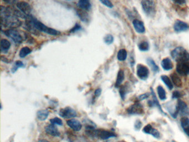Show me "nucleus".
Returning <instances> with one entry per match:
<instances>
[{"instance_id":"obj_1","label":"nucleus","mask_w":189,"mask_h":142,"mask_svg":"<svg viewBox=\"0 0 189 142\" xmlns=\"http://www.w3.org/2000/svg\"><path fill=\"white\" fill-rule=\"evenodd\" d=\"M1 26L5 28H10L11 29L20 26L22 22L15 15L14 9L11 7H6L1 6Z\"/></svg>"},{"instance_id":"obj_2","label":"nucleus","mask_w":189,"mask_h":142,"mask_svg":"<svg viewBox=\"0 0 189 142\" xmlns=\"http://www.w3.org/2000/svg\"><path fill=\"white\" fill-rule=\"evenodd\" d=\"M29 18L32 22V25H33V26L35 27V28L37 30L46 33L51 35L56 36L61 33L60 32H59V31L46 26L42 22H40L36 18L32 17L31 15L30 16Z\"/></svg>"},{"instance_id":"obj_3","label":"nucleus","mask_w":189,"mask_h":142,"mask_svg":"<svg viewBox=\"0 0 189 142\" xmlns=\"http://www.w3.org/2000/svg\"><path fill=\"white\" fill-rule=\"evenodd\" d=\"M174 60L177 62H188L189 60V53L184 48L178 47L174 49L171 53Z\"/></svg>"},{"instance_id":"obj_4","label":"nucleus","mask_w":189,"mask_h":142,"mask_svg":"<svg viewBox=\"0 0 189 142\" xmlns=\"http://www.w3.org/2000/svg\"><path fill=\"white\" fill-rule=\"evenodd\" d=\"M141 6L145 14L149 17H153L155 12V4L153 1L144 0L141 1Z\"/></svg>"},{"instance_id":"obj_5","label":"nucleus","mask_w":189,"mask_h":142,"mask_svg":"<svg viewBox=\"0 0 189 142\" xmlns=\"http://www.w3.org/2000/svg\"><path fill=\"white\" fill-rule=\"evenodd\" d=\"M189 113V109L185 102L179 100L175 108V111L172 113V116L174 118H176L177 115L180 114L181 115H188Z\"/></svg>"},{"instance_id":"obj_6","label":"nucleus","mask_w":189,"mask_h":142,"mask_svg":"<svg viewBox=\"0 0 189 142\" xmlns=\"http://www.w3.org/2000/svg\"><path fill=\"white\" fill-rule=\"evenodd\" d=\"M4 35L13 41L15 43L20 44L22 42V36L18 31L14 29H9L4 32Z\"/></svg>"},{"instance_id":"obj_7","label":"nucleus","mask_w":189,"mask_h":142,"mask_svg":"<svg viewBox=\"0 0 189 142\" xmlns=\"http://www.w3.org/2000/svg\"><path fill=\"white\" fill-rule=\"evenodd\" d=\"M59 114L63 118L68 119L76 117L77 115V113L74 109L70 106H66L60 110Z\"/></svg>"},{"instance_id":"obj_8","label":"nucleus","mask_w":189,"mask_h":142,"mask_svg":"<svg viewBox=\"0 0 189 142\" xmlns=\"http://www.w3.org/2000/svg\"><path fill=\"white\" fill-rule=\"evenodd\" d=\"M176 71L182 76L189 75V62H178L176 66Z\"/></svg>"},{"instance_id":"obj_9","label":"nucleus","mask_w":189,"mask_h":142,"mask_svg":"<svg viewBox=\"0 0 189 142\" xmlns=\"http://www.w3.org/2000/svg\"><path fill=\"white\" fill-rule=\"evenodd\" d=\"M127 113L129 114L140 115L144 113V109L140 103H135L127 109Z\"/></svg>"},{"instance_id":"obj_10","label":"nucleus","mask_w":189,"mask_h":142,"mask_svg":"<svg viewBox=\"0 0 189 142\" xmlns=\"http://www.w3.org/2000/svg\"><path fill=\"white\" fill-rule=\"evenodd\" d=\"M16 6L19 11L25 14L27 16H30L32 8L30 4L25 1H18L16 4Z\"/></svg>"},{"instance_id":"obj_11","label":"nucleus","mask_w":189,"mask_h":142,"mask_svg":"<svg viewBox=\"0 0 189 142\" xmlns=\"http://www.w3.org/2000/svg\"><path fill=\"white\" fill-rule=\"evenodd\" d=\"M137 75L139 77V78H140L141 80H146L149 76V70L146 67L139 64L137 66Z\"/></svg>"},{"instance_id":"obj_12","label":"nucleus","mask_w":189,"mask_h":142,"mask_svg":"<svg viewBox=\"0 0 189 142\" xmlns=\"http://www.w3.org/2000/svg\"><path fill=\"white\" fill-rule=\"evenodd\" d=\"M189 27V25L186 23L180 20H177L174 25V29L177 32L186 31Z\"/></svg>"},{"instance_id":"obj_13","label":"nucleus","mask_w":189,"mask_h":142,"mask_svg":"<svg viewBox=\"0 0 189 142\" xmlns=\"http://www.w3.org/2000/svg\"><path fill=\"white\" fill-rule=\"evenodd\" d=\"M143 132L146 134H149L156 138L160 137V133L158 130L152 127L150 124H148L143 129Z\"/></svg>"},{"instance_id":"obj_14","label":"nucleus","mask_w":189,"mask_h":142,"mask_svg":"<svg viewBox=\"0 0 189 142\" xmlns=\"http://www.w3.org/2000/svg\"><path fill=\"white\" fill-rule=\"evenodd\" d=\"M67 124L70 127V128L72 129L75 131H79L82 129V125L81 123L78 120H67Z\"/></svg>"},{"instance_id":"obj_15","label":"nucleus","mask_w":189,"mask_h":142,"mask_svg":"<svg viewBox=\"0 0 189 142\" xmlns=\"http://www.w3.org/2000/svg\"><path fill=\"white\" fill-rule=\"evenodd\" d=\"M46 132L53 137H59L60 133L57 127L53 124L48 125L45 128Z\"/></svg>"},{"instance_id":"obj_16","label":"nucleus","mask_w":189,"mask_h":142,"mask_svg":"<svg viewBox=\"0 0 189 142\" xmlns=\"http://www.w3.org/2000/svg\"><path fill=\"white\" fill-rule=\"evenodd\" d=\"M133 24L135 31L139 33H143L145 32V28L143 22L139 20L135 19L133 21Z\"/></svg>"},{"instance_id":"obj_17","label":"nucleus","mask_w":189,"mask_h":142,"mask_svg":"<svg viewBox=\"0 0 189 142\" xmlns=\"http://www.w3.org/2000/svg\"><path fill=\"white\" fill-rule=\"evenodd\" d=\"M78 6L85 11H89L92 7L91 4L88 0H80L78 2Z\"/></svg>"},{"instance_id":"obj_18","label":"nucleus","mask_w":189,"mask_h":142,"mask_svg":"<svg viewBox=\"0 0 189 142\" xmlns=\"http://www.w3.org/2000/svg\"><path fill=\"white\" fill-rule=\"evenodd\" d=\"M161 65L163 67V69L165 71L171 70L173 68V64L172 63L171 59L169 58H165L163 59V61L161 63Z\"/></svg>"},{"instance_id":"obj_19","label":"nucleus","mask_w":189,"mask_h":142,"mask_svg":"<svg viewBox=\"0 0 189 142\" xmlns=\"http://www.w3.org/2000/svg\"><path fill=\"white\" fill-rule=\"evenodd\" d=\"M151 94L153 96V101H150L148 102V104L150 106H156L159 108V109L160 110L161 112H162L163 114H166L164 112H163V109H161V107L160 106L159 103L158 101L156 98V96L155 95V94L154 93V91L153 90V89L151 88Z\"/></svg>"},{"instance_id":"obj_20","label":"nucleus","mask_w":189,"mask_h":142,"mask_svg":"<svg viewBox=\"0 0 189 142\" xmlns=\"http://www.w3.org/2000/svg\"><path fill=\"white\" fill-rule=\"evenodd\" d=\"M181 125L185 133L189 137V119L187 117H182L181 119Z\"/></svg>"},{"instance_id":"obj_21","label":"nucleus","mask_w":189,"mask_h":142,"mask_svg":"<svg viewBox=\"0 0 189 142\" xmlns=\"http://www.w3.org/2000/svg\"><path fill=\"white\" fill-rule=\"evenodd\" d=\"M49 115V112L47 109H42L38 111L37 113V118L41 121H44L46 120Z\"/></svg>"},{"instance_id":"obj_22","label":"nucleus","mask_w":189,"mask_h":142,"mask_svg":"<svg viewBox=\"0 0 189 142\" xmlns=\"http://www.w3.org/2000/svg\"><path fill=\"white\" fill-rule=\"evenodd\" d=\"M11 47V43L8 40L2 39L1 41V51L2 52L6 53Z\"/></svg>"},{"instance_id":"obj_23","label":"nucleus","mask_w":189,"mask_h":142,"mask_svg":"<svg viewBox=\"0 0 189 142\" xmlns=\"http://www.w3.org/2000/svg\"><path fill=\"white\" fill-rule=\"evenodd\" d=\"M77 14L79 16V18L83 22H87L89 20V15L85 11L82 9H79L77 11Z\"/></svg>"},{"instance_id":"obj_24","label":"nucleus","mask_w":189,"mask_h":142,"mask_svg":"<svg viewBox=\"0 0 189 142\" xmlns=\"http://www.w3.org/2000/svg\"><path fill=\"white\" fill-rule=\"evenodd\" d=\"M171 79L173 82V83L176 85L177 87H181L182 86V81L181 80L179 76L177 75L175 73H173L170 75Z\"/></svg>"},{"instance_id":"obj_25","label":"nucleus","mask_w":189,"mask_h":142,"mask_svg":"<svg viewBox=\"0 0 189 142\" xmlns=\"http://www.w3.org/2000/svg\"><path fill=\"white\" fill-rule=\"evenodd\" d=\"M124 72L123 70H120L118 73L117 78L115 83V87H119V86L122 83L124 80Z\"/></svg>"},{"instance_id":"obj_26","label":"nucleus","mask_w":189,"mask_h":142,"mask_svg":"<svg viewBox=\"0 0 189 142\" xmlns=\"http://www.w3.org/2000/svg\"><path fill=\"white\" fill-rule=\"evenodd\" d=\"M127 57V52L125 49H120L117 54L118 59L120 61H125Z\"/></svg>"},{"instance_id":"obj_27","label":"nucleus","mask_w":189,"mask_h":142,"mask_svg":"<svg viewBox=\"0 0 189 142\" xmlns=\"http://www.w3.org/2000/svg\"><path fill=\"white\" fill-rule=\"evenodd\" d=\"M161 79L163 82L167 86V88L171 90L173 88V84L171 80L167 77V75H163L161 76Z\"/></svg>"},{"instance_id":"obj_28","label":"nucleus","mask_w":189,"mask_h":142,"mask_svg":"<svg viewBox=\"0 0 189 142\" xmlns=\"http://www.w3.org/2000/svg\"><path fill=\"white\" fill-rule=\"evenodd\" d=\"M149 66L151 68V69L152 70V71H154V72H158L159 67L156 64L155 62H154V60L153 59H151V58H148L146 60Z\"/></svg>"},{"instance_id":"obj_29","label":"nucleus","mask_w":189,"mask_h":142,"mask_svg":"<svg viewBox=\"0 0 189 142\" xmlns=\"http://www.w3.org/2000/svg\"><path fill=\"white\" fill-rule=\"evenodd\" d=\"M157 91H158V93L159 97L161 100L164 101V100L166 99V98H167L166 92H165V89L163 88V87L159 85L158 87H157Z\"/></svg>"},{"instance_id":"obj_30","label":"nucleus","mask_w":189,"mask_h":142,"mask_svg":"<svg viewBox=\"0 0 189 142\" xmlns=\"http://www.w3.org/2000/svg\"><path fill=\"white\" fill-rule=\"evenodd\" d=\"M31 49L28 47H24L21 49L20 51V57L21 58L25 57L31 52Z\"/></svg>"},{"instance_id":"obj_31","label":"nucleus","mask_w":189,"mask_h":142,"mask_svg":"<svg viewBox=\"0 0 189 142\" xmlns=\"http://www.w3.org/2000/svg\"><path fill=\"white\" fill-rule=\"evenodd\" d=\"M127 91H128V87H127V84H125V85H123L120 88L119 93H120V95L121 98L123 100L125 99V96L127 94Z\"/></svg>"},{"instance_id":"obj_32","label":"nucleus","mask_w":189,"mask_h":142,"mask_svg":"<svg viewBox=\"0 0 189 142\" xmlns=\"http://www.w3.org/2000/svg\"><path fill=\"white\" fill-rule=\"evenodd\" d=\"M25 65L23 63V62L20 61H17L16 62H15L14 66H13L11 71L12 73H14L17 70L18 68H22V67H24Z\"/></svg>"},{"instance_id":"obj_33","label":"nucleus","mask_w":189,"mask_h":142,"mask_svg":"<svg viewBox=\"0 0 189 142\" xmlns=\"http://www.w3.org/2000/svg\"><path fill=\"white\" fill-rule=\"evenodd\" d=\"M139 49L141 51H147L149 49V45L147 42H143L139 44Z\"/></svg>"},{"instance_id":"obj_34","label":"nucleus","mask_w":189,"mask_h":142,"mask_svg":"<svg viewBox=\"0 0 189 142\" xmlns=\"http://www.w3.org/2000/svg\"><path fill=\"white\" fill-rule=\"evenodd\" d=\"M104 41L106 43V44H112L113 41H114V37L112 35H106L104 38Z\"/></svg>"},{"instance_id":"obj_35","label":"nucleus","mask_w":189,"mask_h":142,"mask_svg":"<svg viewBox=\"0 0 189 142\" xmlns=\"http://www.w3.org/2000/svg\"><path fill=\"white\" fill-rule=\"evenodd\" d=\"M50 122L51 123V124H53V125H54V124H57L58 125H63L62 120L57 117H56L50 120Z\"/></svg>"},{"instance_id":"obj_36","label":"nucleus","mask_w":189,"mask_h":142,"mask_svg":"<svg viewBox=\"0 0 189 142\" xmlns=\"http://www.w3.org/2000/svg\"><path fill=\"white\" fill-rule=\"evenodd\" d=\"M100 2H101V4H103L104 6H106L109 8L112 9L113 7V4L108 0H102V1H100Z\"/></svg>"},{"instance_id":"obj_37","label":"nucleus","mask_w":189,"mask_h":142,"mask_svg":"<svg viewBox=\"0 0 189 142\" xmlns=\"http://www.w3.org/2000/svg\"><path fill=\"white\" fill-rule=\"evenodd\" d=\"M81 29H82V27L80 26L78 24H76L75 26L73 27V28L70 30V33H75V32L79 31Z\"/></svg>"},{"instance_id":"obj_38","label":"nucleus","mask_w":189,"mask_h":142,"mask_svg":"<svg viewBox=\"0 0 189 142\" xmlns=\"http://www.w3.org/2000/svg\"><path fill=\"white\" fill-rule=\"evenodd\" d=\"M149 94L148 93L141 94L140 96H139V97H138V99L139 101H142V100H144V99H146L147 98L149 97Z\"/></svg>"},{"instance_id":"obj_39","label":"nucleus","mask_w":189,"mask_h":142,"mask_svg":"<svg viewBox=\"0 0 189 142\" xmlns=\"http://www.w3.org/2000/svg\"><path fill=\"white\" fill-rule=\"evenodd\" d=\"M181 96V94L180 92L176 91H174L172 93V97L173 99H177V98L180 97Z\"/></svg>"},{"instance_id":"obj_40","label":"nucleus","mask_w":189,"mask_h":142,"mask_svg":"<svg viewBox=\"0 0 189 142\" xmlns=\"http://www.w3.org/2000/svg\"><path fill=\"white\" fill-rule=\"evenodd\" d=\"M142 126V123L140 120H136L135 123V128L136 129H140Z\"/></svg>"},{"instance_id":"obj_41","label":"nucleus","mask_w":189,"mask_h":142,"mask_svg":"<svg viewBox=\"0 0 189 142\" xmlns=\"http://www.w3.org/2000/svg\"><path fill=\"white\" fill-rule=\"evenodd\" d=\"M101 88H97L94 92V95L96 97H98L101 94Z\"/></svg>"},{"instance_id":"obj_42","label":"nucleus","mask_w":189,"mask_h":142,"mask_svg":"<svg viewBox=\"0 0 189 142\" xmlns=\"http://www.w3.org/2000/svg\"><path fill=\"white\" fill-rule=\"evenodd\" d=\"M174 3L175 4H183L185 3V1H174Z\"/></svg>"},{"instance_id":"obj_43","label":"nucleus","mask_w":189,"mask_h":142,"mask_svg":"<svg viewBox=\"0 0 189 142\" xmlns=\"http://www.w3.org/2000/svg\"><path fill=\"white\" fill-rule=\"evenodd\" d=\"M38 142H49L48 141L46 140V139H41Z\"/></svg>"},{"instance_id":"obj_44","label":"nucleus","mask_w":189,"mask_h":142,"mask_svg":"<svg viewBox=\"0 0 189 142\" xmlns=\"http://www.w3.org/2000/svg\"></svg>"}]
</instances>
